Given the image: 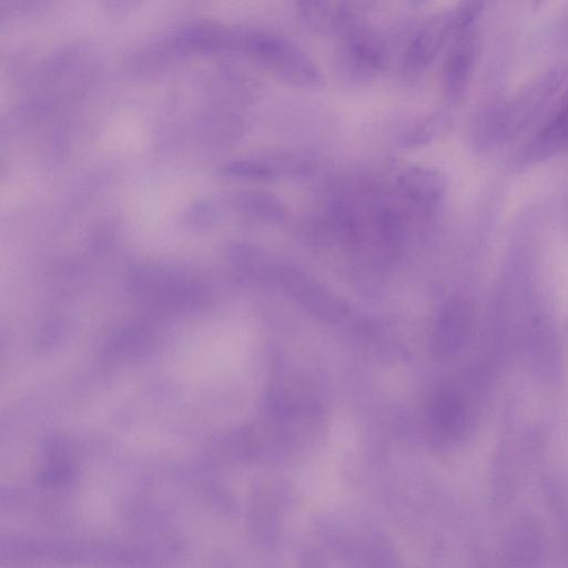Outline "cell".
Listing matches in <instances>:
<instances>
[{
	"label": "cell",
	"mask_w": 568,
	"mask_h": 568,
	"mask_svg": "<svg viewBox=\"0 0 568 568\" xmlns=\"http://www.w3.org/2000/svg\"><path fill=\"white\" fill-rule=\"evenodd\" d=\"M243 209L258 219L270 223H281L286 217V206L274 193L251 191L241 200Z\"/></svg>",
	"instance_id": "cell-11"
},
{
	"label": "cell",
	"mask_w": 568,
	"mask_h": 568,
	"mask_svg": "<svg viewBox=\"0 0 568 568\" xmlns=\"http://www.w3.org/2000/svg\"><path fill=\"white\" fill-rule=\"evenodd\" d=\"M339 61L353 79L367 80L382 73L388 52L381 38L362 22L341 36Z\"/></svg>",
	"instance_id": "cell-3"
},
{
	"label": "cell",
	"mask_w": 568,
	"mask_h": 568,
	"mask_svg": "<svg viewBox=\"0 0 568 568\" xmlns=\"http://www.w3.org/2000/svg\"><path fill=\"white\" fill-rule=\"evenodd\" d=\"M458 28L457 7L430 17L412 37L404 55L403 72L407 77L420 74L435 60L444 44Z\"/></svg>",
	"instance_id": "cell-4"
},
{
	"label": "cell",
	"mask_w": 568,
	"mask_h": 568,
	"mask_svg": "<svg viewBox=\"0 0 568 568\" xmlns=\"http://www.w3.org/2000/svg\"><path fill=\"white\" fill-rule=\"evenodd\" d=\"M478 36L476 23L459 28L445 55L442 68L444 95L452 104L466 95L476 65Z\"/></svg>",
	"instance_id": "cell-5"
},
{
	"label": "cell",
	"mask_w": 568,
	"mask_h": 568,
	"mask_svg": "<svg viewBox=\"0 0 568 568\" xmlns=\"http://www.w3.org/2000/svg\"><path fill=\"white\" fill-rule=\"evenodd\" d=\"M245 47L264 67L286 83L302 89H318L324 83L314 60L296 43L271 32L251 33Z\"/></svg>",
	"instance_id": "cell-2"
},
{
	"label": "cell",
	"mask_w": 568,
	"mask_h": 568,
	"mask_svg": "<svg viewBox=\"0 0 568 568\" xmlns=\"http://www.w3.org/2000/svg\"><path fill=\"white\" fill-rule=\"evenodd\" d=\"M566 206L568 209V192H567V195H566Z\"/></svg>",
	"instance_id": "cell-13"
},
{
	"label": "cell",
	"mask_w": 568,
	"mask_h": 568,
	"mask_svg": "<svg viewBox=\"0 0 568 568\" xmlns=\"http://www.w3.org/2000/svg\"><path fill=\"white\" fill-rule=\"evenodd\" d=\"M562 69L550 70L508 100L481 110L471 126V140L487 151L513 140L536 119L564 83Z\"/></svg>",
	"instance_id": "cell-1"
},
{
	"label": "cell",
	"mask_w": 568,
	"mask_h": 568,
	"mask_svg": "<svg viewBox=\"0 0 568 568\" xmlns=\"http://www.w3.org/2000/svg\"><path fill=\"white\" fill-rule=\"evenodd\" d=\"M447 185L443 172L429 166L412 165L397 176L396 193L409 209L430 214L443 205Z\"/></svg>",
	"instance_id": "cell-7"
},
{
	"label": "cell",
	"mask_w": 568,
	"mask_h": 568,
	"mask_svg": "<svg viewBox=\"0 0 568 568\" xmlns=\"http://www.w3.org/2000/svg\"><path fill=\"white\" fill-rule=\"evenodd\" d=\"M568 153V89L516 155L518 166L536 165Z\"/></svg>",
	"instance_id": "cell-6"
},
{
	"label": "cell",
	"mask_w": 568,
	"mask_h": 568,
	"mask_svg": "<svg viewBox=\"0 0 568 568\" xmlns=\"http://www.w3.org/2000/svg\"><path fill=\"white\" fill-rule=\"evenodd\" d=\"M473 312L462 300L450 303L444 311L436 328V352L449 355L457 352L469 335Z\"/></svg>",
	"instance_id": "cell-9"
},
{
	"label": "cell",
	"mask_w": 568,
	"mask_h": 568,
	"mask_svg": "<svg viewBox=\"0 0 568 568\" xmlns=\"http://www.w3.org/2000/svg\"><path fill=\"white\" fill-rule=\"evenodd\" d=\"M449 115L444 110H438L427 115L415 128L408 131L400 140L403 148H417L432 142L446 128Z\"/></svg>",
	"instance_id": "cell-12"
},
{
	"label": "cell",
	"mask_w": 568,
	"mask_h": 568,
	"mask_svg": "<svg viewBox=\"0 0 568 568\" xmlns=\"http://www.w3.org/2000/svg\"><path fill=\"white\" fill-rule=\"evenodd\" d=\"M303 22L321 34H344L359 23L354 3L337 1H301L296 3Z\"/></svg>",
	"instance_id": "cell-8"
},
{
	"label": "cell",
	"mask_w": 568,
	"mask_h": 568,
	"mask_svg": "<svg viewBox=\"0 0 568 568\" xmlns=\"http://www.w3.org/2000/svg\"><path fill=\"white\" fill-rule=\"evenodd\" d=\"M432 419L438 430L452 438L459 437L467 425L464 402L449 393L439 396L432 408Z\"/></svg>",
	"instance_id": "cell-10"
}]
</instances>
